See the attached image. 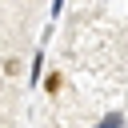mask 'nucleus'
<instances>
[{
    "instance_id": "nucleus-1",
    "label": "nucleus",
    "mask_w": 128,
    "mask_h": 128,
    "mask_svg": "<svg viewBox=\"0 0 128 128\" xmlns=\"http://www.w3.org/2000/svg\"><path fill=\"white\" fill-rule=\"evenodd\" d=\"M96 128H124V116H120V112H108V116H104Z\"/></svg>"
},
{
    "instance_id": "nucleus-2",
    "label": "nucleus",
    "mask_w": 128,
    "mask_h": 128,
    "mask_svg": "<svg viewBox=\"0 0 128 128\" xmlns=\"http://www.w3.org/2000/svg\"><path fill=\"white\" fill-rule=\"evenodd\" d=\"M60 84H64V76H60V72H48V80H44V88H48V92H60Z\"/></svg>"
},
{
    "instance_id": "nucleus-3",
    "label": "nucleus",
    "mask_w": 128,
    "mask_h": 128,
    "mask_svg": "<svg viewBox=\"0 0 128 128\" xmlns=\"http://www.w3.org/2000/svg\"><path fill=\"white\" fill-rule=\"evenodd\" d=\"M4 72H8V76H16V72H20V60H16V56H12V60H4Z\"/></svg>"
}]
</instances>
